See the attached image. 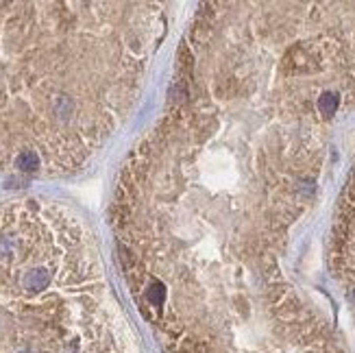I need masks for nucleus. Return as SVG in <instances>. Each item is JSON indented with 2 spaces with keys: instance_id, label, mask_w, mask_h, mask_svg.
I'll list each match as a JSON object with an SVG mask.
<instances>
[{
  "instance_id": "obj_1",
  "label": "nucleus",
  "mask_w": 355,
  "mask_h": 353,
  "mask_svg": "<svg viewBox=\"0 0 355 353\" xmlns=\"http://www.w3.org/2000/svg\"><path fill=\"white\" fill-rule=\"evenodd\" d=\"M164 2L0 0V173L81 170L138 105Z\"/></svg>"
},
{
  "instance_id": "obj_2",
  "label": "nucleus",
  "mask_w": 355,
  "mask_h": 353,
  "mask_svg": "<svg viewBox=\"0 0 355 353\" xmlns=\"http://www.w3.org/2000/svg\"><path fill=\"white\" fill-rule=\"evenodd\" d=\"M0 340L4 353H129L94 234L61 203H0Z\"/></svg>"
},
{
  "instance_id": "obj_3",
  "label": "nucleus",
  "mask_w": 355,
  "mask_h": 353,
  "mask_svg": "<svg viewBox=\"0 0 355 353\" xmlns=\"http://www.w3.org/2000/svg\"><path fill=\"white\" fill-rule=\"evenodd\" d=\"M329 268L355 310V166L340 194L333 216L329 234Z\"/></svg>"
}]
</instances>
